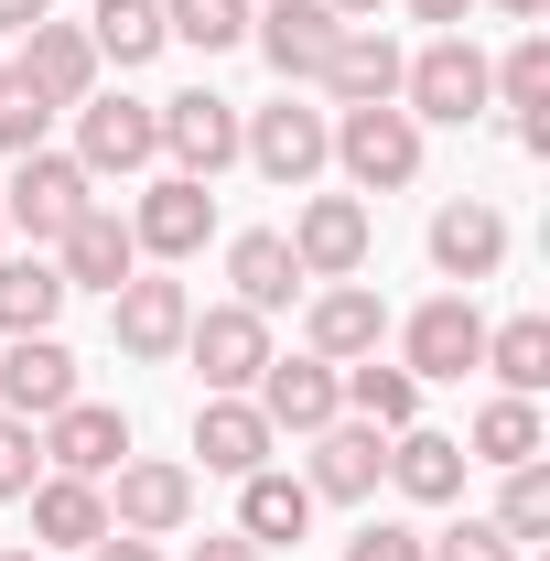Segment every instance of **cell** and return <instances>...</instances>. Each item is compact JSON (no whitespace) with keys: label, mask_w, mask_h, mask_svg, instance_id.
Segmentation results:
<instances>
[{"label":"cell","mask_w":550,"mask_h":561,"mask_svg":"<svg viewBox=\"0 0 550 561\" xmlns=\"http://www.w3.org/2000/svg\"><path fill=\"white\" fill-rule=\"evenodd\" d=\"M378 476H389V432L378 421H324L313 432V476H302L313 496H345L356 507V496H378Z\"/></svg>","instance_id":"obj_16"},{"label":"cell","mask_w":550,"mask_h":561,"mask_svg":"<svg viewBox=\"0 0 550 561\" xmlns=\"http://www.w3.org/2000/svg\"><path fill=\"white\" fill-rule=\"evenodd\" d=\"M400 108L411 119H443V130H465L485 108V55L465 44V33H432L411 66H400Z\"/></svg>","instance_id":"obj_3"},{"label":"cell","mask_w":550,"mask_h":561,"mask_svg":"<svg viewBox=\"0 0 550 561\" xmlns=\"http://www.w3.org/2000/svg\"><path fill=\"white\" fill-rule=\"evenodd\" d=\"M496 260H507V216H496V206L465 195V206L432 216V271H443V280H485Z\"/></svg>","instance_id":"obj_25"},{"label":"cell","mask_w":550,"mask_h":561,"mask_svg":"<svg viewBox=\"0 0 550 561\" xmlns=\"http://www.w3.org/2000/svg\"><path fill=\"white\" fill-rule=\"evenodd\" d=\"M465 465H496V476H507V465H540V411L496 389V400L475 411V454H465Z\"/></svg>","instance_id":"obj_32"},{"label":"cell","mask_w":550,"mask_h":561,"mask_svg":"<svg viewBox=\"0 0 550 561\" xmlns=\"http://www.w3.org/2000/svg\"><path fill=\"white\" fill-rule=\"evenodd\" d=\"M496 529H507V540H540V529H550V465H507Z\"/></svg>","instance_id":"obj_36"},{"label":"cell","mask_w":550,"mask_h":561,"mask_svg":"<svg viewBox=\"0 0 550 561\" xmlns=\"http://www.w3.org/2000/svg\"><path fill=\"white\" fill-rule=\"evenodd\" d=\"M22 76H33L55 108H87V98H98V44H87L76 22H33V33H22Z\"/></svg>","instance_id":"obj_22"},{"label":"cell","mask_w":550,"mask_h":561,"mask_svg":"<svg viewBox=\"0 0 550 561\" xmlns=\"http://www.w3.org/2000/svg\"><path fill=\"white\" fill-rule=\"evenodd\" d=\"M345 561H432V551H421V529H400V518H367L345 540Z\"/></svg>","instance_id":"obj_38"},{"label":"cell","mask_w":550,"mask_h":561,"mask_svg":"<svg viewBox=\"0 0 550 561\" xmlns=\"http://www.w3.org/2000/svg\"><path fill=\"white\" fill-rule=\"evenodd\" d=\"M76 162H87V173H140V162H162L151 98H87V108H76Z\"/></svg>","instance_id":"obj_11"},{"label":"cell","mask_w":550,"mask_h":561,"mask_svg":"<svg viewBox=\"0 0 550 561\" xmlns=\"http://www.w3.org/2000/svg\"><path fill=\"white\" fill-rule=\"evenodd\" d=\"M195 561H271L260 540H238V529H216V540H195Z\"/></svg>","instance_id":"obj_41"},{"label":"cell","mask_w":550,"mask_h":561,"mask_svg":"<svg viewBox=\"0 0 550 561\" xmlns=\"http://www.w3.org/2000/svg\"><path fill=\"white\" fill-rule=\"evenodd\" d=\"M162 44H195V55L249 44V0H162Z\"/></svg>","instance_id":"obj_33"},{"label":"cell","mask_w":550,"mask_h":561,"mask_svg":"<svg viewBox=\"0 0 550 561\" xmlns=\"http://www.w3.org/2000/svg\"><path fill=\"white\" fill-rule=\"evenodd\" d=\"M87 561H162L151 540H130V529H108V540H87Z\"/></svg>","instance_id":"obj_40"},{"label":"cell","mask_w":550,"mask_h":561,"mask_svg":"<svg viewBox=\"0 0 550 561\" xmlns=\"http://www.w3.org/2000/svg\"><path fill=\"white\" fill-rule=\"evenodd\" d=\"M367 195H313V206L291 216V260H302V280H356L367 271Z\"/></svg>","instance_id":"obj_8"},{"label":"cell","mask_w":550,"mask_h":561,"mask_svg":"<svg viewBox=\"0 0 550 561\" xmlns=\"http://www.w3.org/2000/svg\"><path fill=\"white\" fill-rule=\"evenodd\" d=\"M335 11L324 0H271V11H249V44L271 55V76L280 87H302V76H324V55H335Z\"/></svg>","instance_id":"obj_13"},{"label":"cell","mask_w":550,"mask_h":561,"mask_svg":"<svg viewBox=\"0 0 550 561\" xmlns=\"http://www.w3.org/2000/svg\"><path fill=\"white\" fill-rule=\"evenodd\" d=\"M55 271H66V291H119V280L140 271L130 216H119V206H87L66 238H55Z\"/></svg>","instance_id":"obj_14"},{"label":"cell","mask_w":550,"mask_h":561,"mask_svg":"<svg viewBox=\"0 0 550 561\" xmlns=\"http://www.w3.org/2000/svg\"><path fill=\"white\" fill-rule=\"evenodd\" d=\"M271 421H260V400H206L195 411V454H206V476H260L271 465Z\"/></svg>","instance_id":"obj_24"},{"label":"cell","mask_w":550,"mask_h":561,"mask_svg":"<svg viewBox=\"0 0 550 561\" xmlns=\"http://www.w3.org/2000/svg\"><path fill=\"white\" fill-rule=\"evenodd\" d=\"M184 356L206 367L216 400H238V389H260V367H271V313H249V302H216L184 324Z\"/></svg>","instance_id":"obj_4"},{"label":"cell","mask_w":550,"mask_h":561,"mask_svg":"<svg viewBox=\"0 0 550 561\" xmlns=\"http://www.w3.org/2000/svg\"><path fill=\"white\" fill-rule=\"evenodd\" d=\"M485 367H496L507 400H540V389H550V313H507V324H485Z\"/></svg>","instance_id":"obj_29"},{"label":"cell","mask_w":550,"mask_h":561,"mask_svg":"<svg viewBox=\"0 0 550 561\" xmlns=\"http://www.w3.org/2000/svg\"><path fill=\"white\" fill-rule=\"evenodd\" d=\"M33 465H44L33 421H0V496H33Z\"/></svg>","instance_id":"obj_39"},{"label":"cell","mask_w":550,"mask_h":561,"mask_svg":"<svg viewBox=\"0 0 550 561\" xmlns=\"http://www.w3.org/2000/svg\"><path fill=\"white\" fill-rule=\"evenodd\" d=\"M151 119H162L173 173H195V184H216V173L238 162V108H227V98H206V87H184V98H151Z\"/></svg>","instance_id":"obj_7"},{"label":"cell","mask_w":550,"mask_h":561,"mask_svg":"<svg viewBox=\"0 0 550 561\" xmlns=\"http://www.w3.org/2000/svg\"><path fill=\"white\" fill-rule=\"evenodd\" d=\"M44 119H55V98H44L22 66H0V151H11V162L44 151Z\"/></svg>","instance_id":"obj_34"},{"label":"cell","mask_w":550,"mask_h":561,"mask_svg":"<svg viewBox=\"0 0 550 561\" xmlns=\"http://www.w3.org/2000/svg\"><path fill=\"white\" fill-rule=\"evenodd\" d=\"M335 162H345V184L356 195H400L421 173V119L389 98V108H345L335 119Z\"/></svg>","instance_id":"obj_2"},{"label":"cell","mask_w":550,"mask_h":561,"mask_svg":"<svg viewBox=\"0 0 550 561\" xmlns=\"http://www.w3.org/2000/svg\"><path fill=\"white\" fill-rule=\"evenodd\" d=\"M87 184H98V173H87L76 151H22V162H11V184H0V216H11V227H22L33 249H55L76 216L98 206Z\"/></svg>","instance_id":"obj_1"},{"label":"cell","mask_w":550,"mask_h":561,"mask_svg":"<svg viewBox=\"0 0 550 561\" xmlns=\"http://www.w3.org/2000/svg\"><path fill=\"white\" fill-rule=\"evenodd\" d=\"M87 44H98L108 66H151V55H162V0H98V11H87Z\"/></svg>","instance_id":"obj_31"},{"label":"cell","mask_w":550,"mask_h":561,"mask_svg":"<svg viewBox=\"0 0 550 561\" xmlns=\"http://www.w3.org/2000/svg\"><path fill=\"white\" fill-rule=\"evenodd\" d=\"M496 11H518V22H540V11H550V0H496Z\"/></svg>","instance_id":"obj_45"},{"label":"cell","mask_w":550,"mask_h":561,"mask_svg":"<svg viewBox=\"0 0 550 561\" xmlns=\"http://www.w3.org/2000/svg\"><path fill=\"white\" fill-rule=\"evenodd\" d=\"M335 400H345L356 421H378V432H411V421H421V378H411V367H378V356H356V367L335 378Z\"/></svg>","instance_id":"obj_30"},{"label":"cell","mask_w":550,"mask_h":561,"mask_svg":"<svg viewBox=\"0 0 550 561\" xmlns=\"http://www.w3.org/2000/svg\"><path fill=\"white\" fill-rule=\"evenodd\" d=\"M184 518H195V476H184V465H119L108 529H130V540H173Z\"/></svg>","instance_id":"obj_18"},{"label":"cell","mask_w":550,"mask_h":561,"mask_svg":"<svg viewBox=\"0 0 550 561\" xmlns=\"http://www.w3.org/2000/svg\"><path fill=\"white\" fill-rule=\"evenodd\" d=\"M324 11H335V22H367V11H378V0H324Z\"/></svg>","instance_id":"obj_44"},{"label":"cell","mask_w":550,"mask_h":561,"mask_svg":"<svg viewBox=\"0 0 550 561\" xmlns=\"http://www.w3.org/2000/svg\"><path fill=\"white\" fill-rule=\"evenodd\" d=\"M421 22H443V33H465V11H475V0H411Z\"/></svg>","instance_id":"obj_43"},{"label":"cell","mask_w":550,"mask_h":561,"mask_svg":"<svg viewBox=\"0 0 550 561\" xmlns=\"http://www.w3.org/2000/svg\"><path fill=\"white\" fill-rule=\"evenodd\" d=\"M55 313H66V271L44 249L0 260V335H55Z\"/></svg>","instance_id":"obj_28"},{"label":"cell","mask_w":550,"mask_h":561,"mask_svg":"<svg viewBox=\"0 0 550 561\" xmlns=\"http://www.w3.org/2000/svg\"><path fill=\"white\" fill-rule=\"evenodd\" d=\"M389 486L411 496V507H454V496H465V443H454V432H389Z\"/></svg>","instance_id":"obj_21"},{"label":"cell","mask_w":550,"mask_h":561,"mask_svg":"<svg viewBox=\"0 0 550 561\" xmlns=\"http://www.w3.org/2000/svg\"><path fill=\"white\" fill-rule=\"evenodd\" d=\"M302 335H313V356H324V367H356V356H378V335H389V302H378L367 280H324Z\"/></svg>","instance_id":"obj_17"},{"label":"cell","mask_w":550,"mask_h":561,"mask_svg":"<svg viewBox=\"0 0 550 561\" xmlns=\"http://www.w3.org/2000/svg\"><path fill=\"white\" fill-rule=\"evenodd\" d=\"M421 551H432V561H518V540H507L496 518H454V529H432Z\"/></svg>","instance_id":"obj_37"},{"label":"cell","mask_w":550,"mask_h":561,"mask_svg":"<svg viewBox=\"0 0 550 561\" xmlns=\"http://www.w3.org/2000/svg\"><path fill=\"white\" fill-rule=\"evenodd\" d=\"M400 66H411V55H400V44H389L378 22H345V33H335V55H324V76H313V87H335L345 108H389V98H400Z\"/></svg>","instance_id":"obj_15"},{"label":"cell","mask_w":550,"mask_h":561,"mask_svg":"<svg viewBox=\"0 0 550 561\" xmlns=\"http://www.w3.org/2000/svg\"><path fill=\"white\" fill-rule=\"evenodd\" d=\"M184 324H195L184 280H151V271H130L119 291H108V335H119V356H140V367L184 356Z\"/></svg>","instance_id":"obj_6"},{"label":"cell","mask_w":550,"mask_h":561,"mask_svg":"<svg viewBox=\"0 0 550 561\" xmlns=\"http://www.w3.org/2000/svg\"><path fill=\"white\" fill-rule=\"evenodd\" d=\"M485 98H507V108H550V44H540V33H518L507 66H485Z\"/></svg>","instance_id":"obj_35"},{"label":"cell","mask_w":550,"mask_h":561,"mask_svg":"<svg viewBox=\"0 0 550 561\" xmlns=\"http://www.w3.org/2000/svg\"><path fill=\"white\" fill-rule=\"evenodd\" d=\"M33 22H55V0H0V33H33Z\"/></svg>","instance_id":"obj_42"},{"label":"cell","mask_w":550,"mask_h":561,"mask_svg":"<svg viewBox=\"0 0 550 561\" xmlns=\"http://www.w3.org/2000/svg\"><path fill=\"white\" fill-rule=\"evenodd\" d=\"M227 280H238V302H249V313H280V302L302 291V260H291V238H280V227H249V238L227 249Z\"/></svg>","instance_id":"obj_27"},{"label":"cell","mask_w":550,"mask_h":561,"mask_svg":"<svg viewBox=\"0 0 550 561\" xmlns=\"http://www.w3.org/2000/svg\"><path fill=\"white\" fill-rule=\"evenodd\" d=\"M0 227H11V216H0Z\"/></svg>","instance_id":"obj_47"},{"label":"cell","mask_w":550,"mask_h":561,"mask_svg":"<svg viewBox=\"0 0 550 561\" xmlns=\"http://www.w3.org/2000/svg\"><path fill=\"white\" fill-rule=\"evenodd\" d=\"M302 529H313V486H302V476H280V465L238 476V540H260V551H291Z\"/></svg>","instance_id":"obj_23"},{"label":"cell","mask_w":550,"mask_h":561,"mask_svg":"<svg viewBox=\"0 0 550 561\" xmlns=\"http://www.w3.org/2000/svg\"><path fill=\"white\" fill-rule=\"evenodd\" d=\"M0 400H11V421H55L76 400V356L55 346V335H11V356H0Z\"/></svg>","instance_id":"obj_19"},{"label":"cell","mask_w":550,"mask_h":561,"mask_svg":"<svg viewBox=\"0 0 550 561\" xmlns=\"http://www.w3.org/2000/svg\"><path fill=\"white\" fill-rule=\"evenodd\" d=\"M130 238H140V260H195V249L216 238V195L195 184V173H162V184L130 206Z\"/></svg>","instance_id":"obj_10"},{"label":"cell","mask_w":550,"mask_h":561,"mask_svg":"<svg viewBox=\"0 0 550 561\" xmlns=\"http://www.w3.org/2000/svg\"><path fill=\"white\" fill-rule=\"evenodd\" d=\"M335 411L345 400H335V367H324V356H271V367H260V421H271V432H324Z\"/></svg>","instance_id":"obj_20"},{"label":"cell","mask_w":550,"mask_h":561,"mask_svg":"<svg viewBox=\"0 0 550 561\" xmlns=\"http://www.w3.org/2000/svg\"><path fill=\"white\" fill-rule=\"evenodd\" d=\"M0 561H44V551H0Z\"/></svg>","instance_id":"obj_46"},{"label":"cell","mask_w":550,"mask_h":561,"mask_svg":"<svg viewBox=\"0 0 550 561\" xmlns=\"http://www.w3.org/2000/svg\"><path fill=\"white\" fill-rule=\"evenodd\" d=\"M44 465L55 476H119L130 465V411H108V400H66V411L44 421Z\"/></svg>","instance_id":"obj_9"},{"label":"cell","mask_w":550,"mask_h":561,"mask_svg":"<svg viewBox=\"0 0 550 561\" xmlns=\"http://www.w3.org/2000/svg\"><path fill=\"white\" fill-rule=\"evenodd\" d=\"M400 346H411V378H465V367H485V313L465 291H432L400 324Z\"/></svg>","instance_id":"obj_12"},{"label":"cell","mask_w":550,"mask_h":561,"mask_svg":"<svg viewBox=\"0 0 550 561\" xmlns=\"http://www.w3.org/2000/svg\"><path fill=\"white\" fill-rule=\"evenodd\" d=\"M33 540H44V551L108 540V496L87 486V476H44V486H33Z\"/></svg>","instance_id":"obj_26"},{"label":"cell","mask_w":550,"mask_h":561,"mask_svg":"<svg viewBox=\"0 0 550 561\" xmlns=\"http://www.w3.org/2000/svg\"><path fill=\"white\" fill-rule=\"evenodd\" d=\"M238 162H260L271 184H313L324 162H335V119L324 108H260V119H238Z\"/></svg>","instance_id":"obj_5"}]
</instances>
